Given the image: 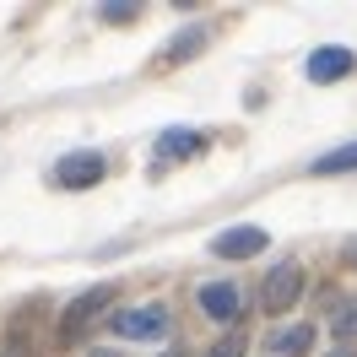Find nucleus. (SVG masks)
<instances>
[{
	"label": "nucleus",
	"instance_id": "obj_5",
	"mask_svg": "<svg viewBox=\"0 0 357 357\" xmlns=\"http://www.w3.org/2000/svg\"><path fill=\"white\" fill-rule=\"evenodd\" d=\"M266 244H271L266 227H227V233L211 238V255L217 260H249V255H260Z\"/></svg>",
	"mask_w": 357,
	"mask_h": 357
},
{
	"label": "nucleus",
	"instance_id": "obj_7",
	"mask_svg": "<svg viewBox=\"0 0 357 357\" xmlns=\"http://www.w3.org/2000/svg\"><path fill=\"white\" fill-rule=\"evenodd\" d=\"M201 309L217 319V325H233L238 314H244V292L233 287V282H206L201 287Z\"/></svg>",
	"mask_w": 357,
	"mask_h": 357
},
{
	"label": "nucleus",
	"instance_id": "obj_13",
	"mask_svg": "<svg viewBox=\"0 0 357 357\" xmlns=\"http://www.w3.org/2000/svg\"><path fill=\"white\" fill-rule=\"evenodd\" d=\"M33 352V341H27V319H11V331H6V347L0 357H27Z\"/></svg>",
	"mask_w": 357,
	"mask_h": 357
},
{
	"label": "nucleus",
	"instance_id": "obj_17",
	"mask_svg": "<svg viewBox=\"0 0 357 357\" xmlns=\"http://www.w3.org/2000/svg\"><path fill=\"white\" fill-rule=\"evenodd\" d=\"M87 357H125V352H109V347H92Z\"/></svg>",
	"mask_w": 357,
	"mask_h": 357
},
{
	"label": "nucleus",
	"instance_id": "obj_4",
	"mask_svg": "<svg viewBox=\"0 0 357 357\" xmlns=\"http://www.w3.org/2000/svg\"><path fill=\"white\" fill-rule=\"evenodd\" d=\"M103 174H109L103 152H70V157L54 162V184H60V190H92Z\"/></svg>",
	"mask_w": 357,
	"mask_h": 357
},
{
	"label": "nucleus",
	"instance_id": "obj_18",
	"mask_svg": "<svg viewBox=\"0 0 357 357\" xmlns=\"http://www.w3.org/2000/svg\"><path fill=\"white\" fill-rule=\"evenodd\" d=\"M325 357H357V352H325Z\"/></svg>",
	"mask_w": 357,
	"mask_h": 357
},
{
	"label": "nucleus",
	"instance_id": "obj_10",
	"mask_svg": "<svg viewBox=\"0 0 357 357\" xmlns=\"http://www.w3.org/2000/svg\"><path fill=\"white\" fill-rule=\"evenodd\" d=\"M206 49V27H184L174 44H168V54H162V66H178V60H195Z\"/></svg>",
	"mask_w": 357,
	"mask_h": 357
},
{
	"label": "nucleus",
	"instance_id": "obj_6",
	"mask_svg": "<svg viewBox=\"0 0 357 357\" xmlns=\"http://www.w3.org/2000/svg\"><path fill=\"white\" fill-rule=\"evenodd\" d=\"M309 82H341V76H352L357 70V54L352 49H341V44H325V49H314L309 54Z\"/></svg>",
	"mask_w": 357,
	"mask_h": 357
},
{
	"label": "nucleus",
	"instance_id": "obj_3",
	"mask_svg": "<svg viewBox=\"0 0 357 357\" xmlns=\"http://www.w3.org/2000/svg\"><path fill=\"white\" fill-rule=\"evenodd\" d=\"M109 303H114V287H109V282H98V287H87L82 298H70V309L60 314V341H76V335L87 331Z\"/></svg>",
	"mask_w": 357,
	"mask_h": 357
},
{
	"label": "nucleus",
	"instance_id": "obj_9",
	"mask_svg": "<svg viewBox=\"0 0 357 357\" xmlns=\"http://www.w3.org/2000/svg\"><path fill=\"white\" fill-rule=\"evenodd\" d=\"M309 347H314V325H282L271 335V352L276 357H303Z\"/></svg>",
	"mask_w": 357,
	"mask_h": 357
},
{
	"label": "nucleus",
	"instance_id": "obj_11",
	"mask_svg": "<svg viewBox=\"0 0 357 357\" xmlns=\"http://www.w3.org/2000/svg\"><path fill=\"white\" fill-rule=\"evenodd\" d=\"M352 168H357V141H347V146H335V152H325V157H314V174H319V178L352 174Z\"/></svg>",
	"mask_w": 357,
	"mask_h": 357
},
{
	"label": "nucleus",
	"instance_id": "obj_19",
	"mask_svg": "<svg viewBox=\"0 0 357 357\" xmlns=\"http://www.w3.org/2000/svg\"><path fill=\"white\" fill-rule=\"evenodd\" d=\"M157 357H184V352H157Z\"/></svg>",
	"mask_w": 357,
	"mask_h": 357
},
{
	"label": "nucleus",
	"instance_id": "obj_16",
	"mask_svg": "<svg viewBox=\"0 0 357 357\" xmlns=\"http://www.w3.org/2000/svg\"><path fill=\"white\" fill-rule=\"evenodd\" d=\"M341 266L357 271V238H347V244H341Z\"/></svg>",
	"mask_w": 357,
	"mask_h": 357
},
{
	"label": "nucleus",
	"instance_id": "obj_12",
	"mask_svg": "<svg viewBox=\"0 0 357 357\" xmlns=\"http://www.w3.org/2000/svg\"><path fill=\"white\" fill-rule=\"evenodd\" d=\"M331 335H341V341H352V335H357V298H347V303L331 314Z\"/></svg>",
	"mask_w": 357,
	"mask_h": 357
},
{
	"label": "nucleus",
	"instance_id": "obj_2",
	"mask_svg": "<svg viewBox=\"0 0 357 357\" xmlns=\"http://www.w3.org/2000/svg\"><path fill=\"white\" fill-rule=\"evenodd\" d=\"M109 325H114V335L119 341H157V335H168V309L162 303H141V309H119V314H109Z\"/></svg>",
	"mask_w": 357,
	"mask_h": 357
},
{
	"label": "nucleus",
	"instance_id": "obj_1",
	"mask_svg": "<svg viewBox=\"0 0 357 357\" xmlns=\"http://www.w3.org/2000/svg\"><path fill=\"white\" fill-rule=\"evenodd\" d=\"M303 287H309V276H303V266H271V276L260 282V314H271V319H282V314L303 298Z\"/></svg>",
	"mask_w": 357,
	"mask_h": 357
},
{
	"label": "nucleus",
	"instance_id": "obj_14",
	"mask_svg": "<svg viewBox=\"0 0 357 357\" xmlns=\"http://www.w3.org/2000/svg\"><path fill=\"white\" fill-rule=\"evenodd\" d=\"M244 352H249V335L244 331H227L222 341L211 347V357H244Z\"/></svg>",
	"mask_w": 357,
	"mask_h": 357
},
{
	"label": "nucleus",
	"instance_id": "obj_8",
	"mask_svg": "<svg viewBox=\"0 0 357 357\" xmlns=\"http://www.w3.org/2000/svg\"><path fill=\"white\" fill-rule=\"evenodd\" d=\"M195 152H206V135L201 130H162V141H157V152H152V168H168V162L195 157Z\"/></svg>",
	"mask_w": 357,
	"mask_h": 357
},
{
	"label": "nucleus",
	"instance_id": "obj_15",
	"mask_svg": "<svg viewBox=\"0 0 357 357\" xmlns=\"http://www.w3.org/2000/svg\"><path fill=\"white\" fill-rule=\"evenodd\" d=\"M103 22H135V6L130 0H114V6H103Z\"/></svg>",
	"mask_w": 357,
	"mask_h": 357
}]
</instances>
